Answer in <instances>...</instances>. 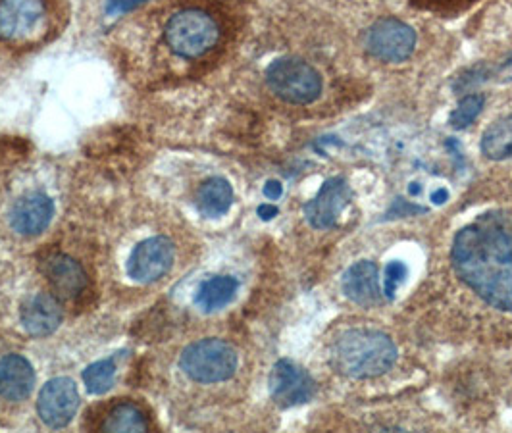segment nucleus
Instances as JSON below:
<instances>
[{
  "instance_id": "nucleus-23",
  "label": "nucleus",
  "mask_w": 512,
  "mask_h": 433,
  "mask_svg": "<svg viewBox=\"0 0 512 433\" xmlns=\"http://www.w3.org/2000/svg\"><path fill=\"white\" fill-rule=\"evenodd\" d=\"M407 280V266L399 260H393L385 266L384 293L387 299H393L401 283Z\"/></svg>"
},
{
  "instance_id": "nucleus-4",
  "label": "nucleus",
  "mask_w": 512,
  "mask_h": 433,
  "mask_svg": "<svg viewBox=\"0 0 512 433\" xmlns=\"http://www.w3.org/2000/svg\"><path fill=\"white\" fill-rule=\"evenodd\" d=\"M180 364L181 370L195 382H226L237 370V353L222 339H205L189 345Z\"/></svg>"
},
{
  "instance_id": "nucleus-26",
  "label": "nucleus",
  "mask_w": 512,
  "mask_h": 433,
  "mask_svg": "<svg viewBox=\"0 0 512 433\" xmlns=\"http://www.w3.org/2000/svg\"><path fill=\"white\" fill-rule=\"evenodd\" d=\"M258 216L262 220H272L274 216H278V208L274 204H262L258 206Z\"/></svg>"
},
{
  "instance_id": "nucleus-18",
  "label": "nucleus",
  "mask_w": 512,
  "mask_h": 433,
  "mask_svg": "<svg viewBox=\"0 0 512 433\" xmlns=\"http://www.w3.org/2000/svg\"><path fill=\"white\" fill-rule=\"evenodd\" d=\"M237 281L230 276H216L205 281L197 293V305L205 312L220 310L222 306L228 305L237 293Z\"/></svg>"
},
{
  "instance_id": "nucleus-14",
  "label": "nucleus",
  "mask_w": 512,
  "mask_h": 433,
  "mask_svg": "<svg viewBox=\"0 0 512 433\" xmlns=\"http://www.w3.org/2000/svg\"><path fill=\"white\" fill-rule=\"evenodd\" d=\"M35 385V372L26 358L8 355L0 360V397L6 401H24Z\"/></svg>"
},
{
  "instance_id": "nucleus-2",
  "label": "nucleus",
  "mask_w": 512,
  "mask_h": 433,
  "mask_svg": "<svg viewBox=\"0 0 512 433\" xmlns=\"http://www.w3.org/2000/svg\"><path fill=\"white\" fill-rule=\"evenodd\" d=\"M330 358L339 374L353 380H366L385 374L397 358V349L385 333L349 330L335 339Z\"/></svg>"
},
{
  "instance_id": "nucleus-24",
  "label": "nucleus",
  "mask_w": 512,
  "mask_h": 433,
  "mask_svg": "<svg viewBox=\"0 0 512 433\" xmlns=\"http://www.w3.org/2000/svg\"><path fill=\"white\" fill-rule=\"evenodd\" d=\"M143 2L145 0H106V14L118 16V14H124V12L137 8Z\"/></svg>"
},
{
  "instance_id": "nucleus-7",
  "label": "nucleus",
  "mask_w": 512,
  "mask_h": 433,
  "mask_svg": "<svg viewBox=\"0 0 512 433\" xmlns=\"http://www.w3.org/2000/svg\"><path fill=\"white\" fill-rule=\"evenodd\" d=\"M45 16V0H0V39L26 41L43 27Z\"/></svg>"
},
{
  "instance_id": "nucleus-8",
  "label": "nucleus",
  "mask_w": 512,
  "mask_h": 433,
  "mask_svg": "<svg viewBox=\"0 0 512 433\" xmlns=\"http://www.w3.org/2000/svg\"><path fill=\"white\" fill-rule=\"evenodd\" d=\"M77 405L79 395L76 383L70 378H54L41 389L37 410L49 428H64L76 416Z\"/></svg>"
},
{
  "instance_id": "nucleus-22",
  "label": "nucleus",
  "mask_w": 512,
  "mask_h": 433,
  "mask_svg": "<svg viewBox=\"0 0 512 433\" xmlns=\"http://www.w3.org/2000/svg\"><path fill=\"white\" fill-rule=\"evenodd\" d=\"M482 108H484V97H480V95H468V97H464V99L457 104V108L453 110V114H451V126L457 129L470 126V124L480 116Z\"/></svg>"
},
{
  "instance_id": "nucleus-28",
  "label": "nucleus",
  "mask_w": 512,
  "mask_h": 433,
  "mask_svg": "<svg viewBox=\"0 0 512 433\" xmlns=\"http://www.w3.org/2000/svg\"><path fill=\"white\" fill-rule=\"evenodd\" d=\"M420 191H422V187L418 185V183H410L409 193L412 197H416V195H420Z\"/></svg>"
},
{
  "instance_id": "nucleus-5",
  "label": "nucleus",
  "mask_w": 512,
  "mask_h": 433,
  "mask_svg": "<svg viewBox=\"0 0 512 433\" xmlns=\"http://www.w3.org/2000/svg\"><path fill=\"white\" fill-rule=\"evenodd\" d=\"M268 87L291 104H308L322 93V77L299 58H280L270 64L266 72Z\"/></svg>"
},
{
  "instance_id": "nucleus-1",
  "label": "nucleus",
  "mask_w": 512,
  "mask_h": 433,
  "mask_svg": "<svg viewBox=\"0 0 512 433\" xmlns=\"http://www.w3.org/2000/svg\"><path fill=\"white\" fill-rule=\"evenodd\" d=\"M451 258L461 280L484 301L512 312V226L503 214H486L462 228Z\"/></svg>"
},
{
  "instance_id": "nucleus-3",
  "label": "nucleus",
  "mask_w": 512,
  "mask_h": 433,
  "mask_svg": "<svg viewBox=\"0 0 512 433\" xmlns=\"http://www.w3.org/2000/svg\"><path fill=\"white\" fill-rule=\"evenodd\" d=\"M164 39L181 58H199L218 45L220 26L205 10L187 8L170 18Z\"/></svg>"
},
{
  "instance_id": "nucleus-13",
  "label": "nucleus",
  "mask_w": 512,
  "mask_h": 433,
  "mask_svg": "<svg viewBox=\"0 0 512 433\" xmlns=\"http://www.w3.org/2000/svg\"><path fill=\"white\" fill-rule=\"evenodd\" d=\"M45 274L60 299H76L87 287V274L81 264L66 255H54L45 262Z\"/></svg>"
},
{
  "instance_id": "nucleus-15",
  "label": "nucleus",
  "mask_w": 512,
  "mask_h": 433,
  "mask_svg": "<svg viewBox=\"0 0 512 433\" xmlns=\"http://www.w3.org/2000/svg\"><path fill=\"white\" fill-rule=\"evenodd\" d=\"M343 293L357 305H376L380 301V280L376 264L370 260L353 264L343 276Z\"/></svg>"
},
{
  "instance_id": "nucleus-17",
  "label": "nucleus",
  "mask_w": 512,
  "mask_h": 433,
  "mask_svg": "<svg viewBox=\"0 0 512 433\" xmlns=\"http://www.w3.org/2000/svg\"><path fill=\"white\" fill-rule=\"evenodd\" d=\"M233 203V189L224 178H212L205 181L199 189L197 204L206 218L224 216Z\"/></svg>"
},
{
  "instance_id": "nucleus-20",
  "label": "nucleus",
  "mask_w": 512,
  "mask_h": 433,
  "mask_svg": "<svg viewBox=\"0 0 512 433\" xmlns=\"http://www.w3.org/2000/svg\"><path fill=\"white\" fill-rule=\"evenodd\" d=\"M104 432H147L149 422L143 412L129 403L112 408L103 424Z\"/></svg>"
},
{
  "instance_id": "nucleus-29",
  "label": "nucleus",
  "mask_w": 512,
  "mask_h": 433,
  "mask_svg": "<svg viewBox=\"0 0 512 433\" xmlns=\"http://www.w3.org/2000/svg\"><path fill=\"white\" fill-rule=\"evenodd\" d=\"M445 2H455V0H445Z\"/></svg>"
},
{
  "instance_id": "nucleus-12",
  "label": "nucleus",
  "mask_w": 512,
  "mask_h": 433,
  "mask_svg": "<svg viewBox=\"0 0 512 433\" xmlns=\"http://www.w3.org/2000/svg\"><path fill=\"white\" fill-rule=\"evenodd\" d=\"M54 204L43 193H29L16 201L10 212V226L20 235H37L51 224Z\"/></svg>"
},
{
  "instance_id": "nucleus-27",
  "label": "nucleus",
  "mask_w": 512,
  "mask_h": 433,
  "mask_svg": "<svg viewBox=\"0 0 512 433\" xmlns=\"http://www.w3.org/2000/svg\"><path fill=\"white\" fill-rule=\"evenodd\" d=\"M449 199V193H447V189H437L436 193L432 195V201L436 204H443L445 201Z\"/></svg>"
},
{
  "instance_id": "nucleus-21",
  "label": "nucleus",
  "mask_w": 512,
  "mask_h": 433,
  "mask_svg": "<svg viewBox=\"0 0 512 433\" xmlns=\"http://www.w3.org/2000/svg\"><path fill=\"white\" fill-rule=\"evenodd\" d=\"M114 376H116L114 360H99L83 372V382L87 385L89 393L101 395L114 385Z\"/></svg>"
},
{
  "instance_id": "nucleus-11",
  "label": "nucleus",
  "mask_w": 512,
  "mask_h": 433,
  "mask_svg": "<svg viewBox=\"0 0 512 433\" xmlns=\"http://www.w3.org/2000/svg\"><path fill=\"white\" fill-rule=\"evenodd\" d=\"M270 393L280 407L303 405L314 395V382L291 360H280L270 374Z\"/></svg>"
},
{
  "instance_id": "nucleus-9",
  "label": "nucleus",
  "mask_w": 512,
  "mask_h": 433,
  "mask_svg": "<svg viewBox=\"0 0 512 433\" xmlns=\"http://www.w3.org/2000/svg\"><path fill=\"white\" fill-rule=\"evenodd\" d=\"M351 187L343 178L328 179L318 195L305 204L308 224L316 230H328L337 224L347 204L351 203Z\"/></svg>"
},
{
  "instance_id": "nucleus-19",
  "label": "nucleus",
  "mask_w": 512,
  "mask_h": 433,
  "mask_svg": "<svg viewBox=\"0 0 512 433\" xmlns=\"http://www.w3.org/2000/svg\"><path fill=\"white\" fill-rule=\"evenodd\" d=\"M482 153L489 160L512 158V116L495 122L482 137Z\"/></svg>"
},
{
  "instance_id": "nucleus-25",
  "label": "nucleus",
  "mask_w": 512,
  "mask_h": 433,
  "mask_svg": "<svg viewBox=\"0 0 512 433\" xmlns=\"http://www.w3.org/2000/svg\"><path fill=\"white\" fill-rule=\"evenodd\" d=\"M264 195H266V199H270V201H278L283 195L282 183L276 181V179L268 181V183L264 185Z\"/></svg>"
},
{
  "instance_id": "nucleus-10",
  "label": "nucleus",
  "mask_w": 512,
  "mask_h": 433,
  "mask_svg": "<svg viewBox=\"0 0 512 433\" xmlns=\"http://www.w3.org/2000/svg\"><path fill=\"white\" fill-rule=\"evenodd\" d=\"M174 262V245L166 237H151L135 247L128 262L129 276L141 283L160 280Z\"/></svg>"
},
{
  "instance_id": "nucleus-6",
  "label": "nucleus",
  "mask_w": 512,
  "mask_h": 433,
  "mask_svg": "<svg viewBox=\"0 0 512 433\" xmlns=\"http://www.w3.org/2000/svg\"><path fill=\"white\" fill-rule=\"evenodd\" d=\"M366 51L382 62H405L416 47V33L401 20H378L366 33Z\"/></svg>"
},
{
  "instance_id": "nucleus-16",
  "label": "nucleus",
  "mask_w": 512,
  "mask_h": 433,
  "mask_svg": "<svg viewBox=\"0 0 512 433\" xmlns=\"http://www.w3.org/2000/svg\"><path fill=\"white\" fill-rule=\"evenodd\" d=\"M62 322V310L51 293L33 295L22 308V324L27 333L43 337L56 332Z\"/></svg>"
}]
</instances>
